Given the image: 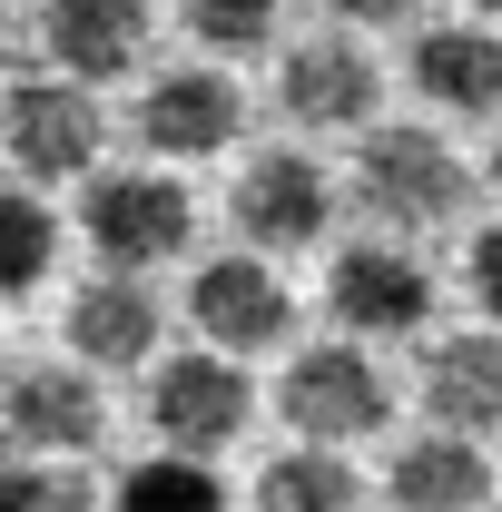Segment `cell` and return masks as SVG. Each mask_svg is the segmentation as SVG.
<instances>
[{"mask_svg": "<svg viewBox=\"0 0 502 512\" xmlns=\"http://www.w3.org/2000/svg\"><path fill=\"white\" fill-rule=\"evenodd\" d=\"M355 197L375 207L384 227H443L473 197V178H463V158L443 148L434 128H375L355 148Z\"/></svg>", "mask_w": 502, "mask_h": 512, "instance_id": "cell-1", "label": "cell"}, {"mask_svg": "<svg viewBox=\"0 0 502 512\" xmlns=\"http://www.w3.org/2000/svg\"><path fill=\"white\" fill-rule=\"evenodd\" d=\"M197 237V197L168 168H109L89 178V247L109 266H158Z\"/></svg>", "mask_w": 502, "mask_h": 512, "instance_id": "cell-2", "label": "cell"}, {"mask_svg": "<svg viewBox=\"0 0 502 512\" xmlns=\"http://www.w3.org/2000/svg\"><path fill=\"white\" fill-rule=\"evenodd\" d=\"M384 375L375 355H355V345H315L286 365L276 384V414H286V434H306V444H355V434H375L384 424Z\"/></svg>", "mask_w": 502, "mask_h": 512, "instance_id": "cell-3", "label": "cell"}, {"mask_svg": "<svg viewBox=\"0 0 502 512\" xmlns=\"http://www.w3.org/2000/svg\"><path fill=\"white\" fill-rule=\"evenodd\" d=\"M247 414H256V394H247V375L227 365V345H217V355H168V365L148 375V434H158V444L227 453L247 434Z\"/></svg>", "mask_w": 502, "mask_h": 512, "instance_id": "cell-4", "label": "cell"}, {"mask_svg": "<svg viewBox=\"0 0 502 512\" xmlns=\"http://www.w3.org/2000/svg\"><path fill=\"white\" fill-rule=\"evenodd\" d=\"M188 316L207 345H227V355H266V345H286V325H296V296H286V276L266 266V247L256 256H207L188 286Z\"/></svg>", "mask_w": 502, "mask_h": 512, "instance_id": "cell-5", "label": "cell"}, {"mask_svg": "<svg viewBox=\"0 0 502 512\" xmlns=\"http://www.w3.org/2000/svg\"><path fill=\"white\" fill-rule=\"evenodd\" d=\"M325 217H335V178L315 168L306 148H266V158H247V178H237V237H247V247H266V256L315 247Z\"/></svg>", "mask_w": 502, "mask_h": 512, "instance_id": "cell-6", "label": "cell"}, {"mask_svg": "<svg viewBox=\"0 0 502 512\" xmlns=\"http://www.w3.org/2000/svg\"><path fill=\"white\" fill-rule=\"evenodd\" d=\"M325 306L355 325V335H414V325L434 316V276H424V256H414V247L365 237V247L335 256V276H325Z\"/></svg>", "mask_w": 502, "mask_h": 512, "instance_id": "cell-7", "label": "cell"}, {"mask_svg": "<svg viewBox=\"0 0 502 512\" xmlns=\"http://www.w3.org/2000/svg\"><path fill=\"white\" fill-rule=\"evenodd\" d=\"M10 158L20 178H79L99 158V109H89V79H10Z\"/></svg>", "mask_w": 502, "mask_h": 512, "instance_id": "cell-8", "label": "cell"}, {"mask_svg": "<svg viewBox=\"0 0 502 512\" xmlns=\"http://www.w3.org/2000/svg\"><path fill=\"white\" fill-rule=\"evenodd\" d=\"M237 128H247V99H237L227 69H168V79H148V99H138V138H148L158 158H217Z\"/></svg>", "mask_w": 502, "mask_h": 512, "instance_id": "cell-9", "label": "cell"}, {"mask_svg": "<svg viewBox=\"0 0 502 512\" xmlns=\"http://www.w3.org/2000/svg\"><path fill=\"white\" fill-rule=\"evenodd\" d=\"M0 424H10V453H89L109 404L79 365H20L0 394Z\"/></svg>", "mask_w": 502, "mask_h": 512, "instance_id": "cell-10", "label": "cell"}, {"mask_svg": "<svg viewBox=\"0 0 502 512\" xmlns=\"http://www.w3.org/2000/svg\"><path fill=\"white\" fill-rule=\"evenodd\" d=\"M138 40H148V10L138 0H40V50H50V69H69V79H119V69H138Z\"/></svg>", "mask_w": 502, "mask_h": 512, "instance_id": "cell-11", "label": "cell"}, {"mask_svg": "<svg viewBox=\"0 0 502 512\" xmlns=\"http://www.w3.org/2000/svg\"><path fill=\"white\" fill-rule=\"evenodd\" d=\"M286 119L306 128H365L384 99V69L355 50V40H306V50H286Z\"/></svg>", "mask_w": 502, "mask_h": 512, "instance_id": "cell-12", "label": "cell"}, {"mask_svg": "<svg viewBox=\"0 0 502 512\" xmlns=\"http://www.w3.org/2000/svg\"><path fill=\"white\" fill-rule=\"evenodd\" d=\"M60 345L79 365H148L158 355V296L138 276H89L60 316Z\"/></svg>", "mask_w": 502, "mask_h": 512, "instance_id": "cell-13", "label": "cell"}, {"mask_svg": "<svg viewBox=\"0 0 502 512\" xmlns=\"http://www.w3.org/2000/svg\"><path fill=\"white\" fill-rule=\"evenodd\" d=\"M414 89H424L434 109L493 119L502 109V40L483 20H434V30H414Z\"/></svg>", "mask_w": 502, "mask_h": 512, "instance_id": "cell-14", "label": "cell"}, {"mask_svg": "<svg viewBox=\"0 0 502 512\" xmlns=\"http://www.w3.org/2000/svg\"><path fill=\"white\" fill-rule=\"evenodd\" d=\"M384 493L404 512H473L483 493H493V463H483V434H424V444H404L394 463H384Z\"/></svg>", "mask_w": 502, "mask_h": 512, "instance_id": "cell-15", "label": "cell"}, {"mask_svg": "<svg viewBox=\"0 0 502 512\" xmlns=\"http://www.w3.org/2000/svg\"><path fill=\"white\" fill-rule=\"evenodd\" d=\"M424 414L453 434H502V335H443L424 355Z\"/></svg>", "mask_w": 502, "mask_h": 512, "instance_id": "cell-16", "label": "cell"}, {"mask_svg": "<svg viewBox=\"0 0 502 512\" xmlns=\"http://www.w3.org/2000/svg\"><path fill=\"white\" fill-rule=\"evenodd\" d=\"M256 503L266 512H355L365 503V473L345 463V444H306L296 434V453H276L256 473Z\"/></svg>", "mask_w": 502, "mask_h": 512, "instance_id": "cell-17", "label": "cell"}, {"mask_svg": "<svg viewBox=\"0 0 502 512\" xmlns=\"http://www.w3.org/2000/svg\"><path fill=\"white\" fill-rule=\"evenodd\" d=\"M119 503L128 512H217V503H227V483L207 473V453L158 444L148 463H128V473H119Z\"/></svg>", "mask_w": 502, "mask_h": 512, "instance_id": "cell-18", "label": "cell"}, {"mask_svg": "<svg viewBox=\"0 0 502 512\" xmlns=\"http://www.w3.org/2000/svg\"><path fill=\"white\" fill-rule=\"evenodd\" d=\"M188 30L217 60H256V50L286 30V0H188Z\"/></svg>", "mask_w": 502, "mask_h": 512, "instance_id": "cell-19", "label": "cell"}, {"mask_svg": "<svg viewBox=\"0 0 502 512\" xmlns=\"http://www.w3.org/2000/svg\"><path fill=\"white\" fill-rule=\"evenodd\" d=\"M50 256H60V217H50V197H10V266H0V296L20 306V296H40V276H50Z\"/></svg>", "mask_w": 502, "mask_h": 512, "instance_id": "cell-20", "label": "cell"}, {"mask_svg": "<svg viewBox=\"0 0 502 512\" xmlns=\"http://www.w3.org/2000/svg\"><path fill=\"white\" fill-rule=\"evenodd\" d=\"M10 503L30 512H89V473H79V453L69 463H40V453H10V483H0Z\"/></svg>", "mask_w": 502, "mask_h": 512, "instance_id": "cell-21", "label": "cell"}, {"mask_svg": "<svg viewBox=\"0 0 502 512\" xmlns=\"http://www.w3.org/2000/svg\"><path fill=\"white\" fill-rule=\"evenodd\" d=\"M463 286H473V306H483V316H502V227H483V237H473Z\"/></svg>", "mask_w": 502, "mask_h": 512, "instance_id": "cell-22", "label": "cell"}, {"mask_svg": "<svg viewBox=\"0 0 502 512\" xmlns=\"http://www.w3.org/2000/svg\"><path fill=\"white\" fill-rule=\"evenodd\" d=\"M335 10H345V20H365V30H384V20H404L414 0H335Z\"/></svg>", "mask_w": 502, "mask_h": 512, "instance_id": "cell-23", "label": "cell"}, {"mask_svg": "<svg viewBox=\"0 0 502 512\" xmlns=\"http://www.w3.org/2000/svg\"><path fill=\"white\" fill-rule=\"evenodd\" d=\"M493 188H502V148H493Z\"/></svg>", "mask_w": 502, "mask_h": 512, "instance_id": "cell-24", "label": "cell"}, {"mask_svg": "<svg viewBox=\"0 0 502 512\" xmlns=\"http://www.w3.org/2000/svg\"><path fill=\"white\" fill-rule=\"evenodd\" d=\"M473 10H502V0H473Z\"/></svg>", "mask_w": 502, "mask_h": 512, "instance_id": "cell-25", "label": "cell"}]
</instances>
